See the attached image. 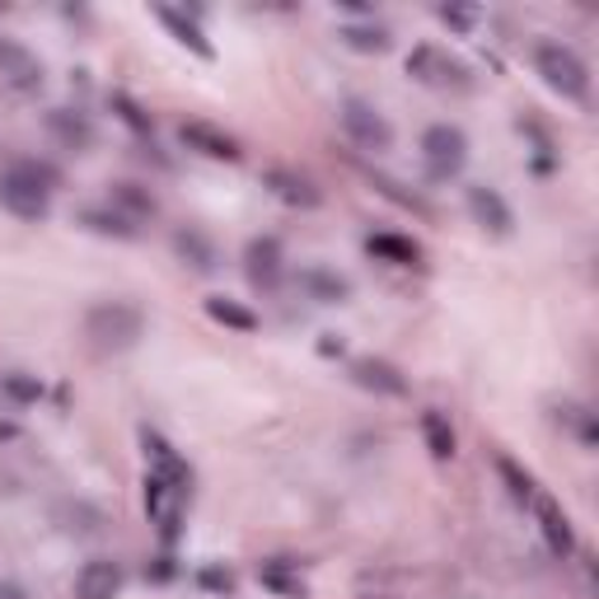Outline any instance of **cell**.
I'll use <instances>...</instances> for the list:
<instances>
[{
  "label": "cell",
  "mask_w": 599,
  "mask_h": 599,
  "mask_svg": "<svg viewBox=\"0 0 599 599\" xmlns=\"http://www.w3.org/2000/svg\"><path fill=\"white\" fill-rule=\"evenodd\" d=\"M469 211H473L478 226L492 230V234H510V226H516V216H510V207L492 188H469Z\"/></svg>",
  "instance_id": "cell-13"
},
{
  "label": "cell",
  "mask_w": 599,
  "mask_h": 599,
  "mask_svg": "<svg viewBox=\"0 0 599 599\" xmlns=\"http://www.w3.org/2000/svg\"><path fill=\"white\" fill-rule=\"evenodd\" d=\"M48 127L57 131V141H66V146H71V150H84V146L94 141V127L84 122L80 113H66V108H57V113L48 118Z\"/></svg>",
  "instance_id": "cell-21"
},
{
  "label": "cell",
  "mask_w": 599,
  "mask_h": 599,
  "mask_svg": "<svg viewBox=\"0 0 599 599\" xmlns=\"http://www.w3.org/2000/svg\"><path fill=\"white\" fill-rule=\"evenodd\" d=\"M122 590V567L118 562H84L76 576V595L80 599H118Z\"/></svg>",
  "instance_id": "cell-12"
},
{
  "label": "cell",
  "mask_w": 599,
  "mask_h": 599,
  "mask_svg": "<svg viewBox=\"0 0 599 599\" xmlns=\"http://www.w3.org/2000/svg\"><path fill=\"white\" fill-rule=\"evenodd\" d=\"M243 262H249V281L258 286V291H272V286L281 281V272H286L277 239H253L249 253H243Z\"/></svg>",
  "instance_id": "cell-11"
},
{
  "label": "cell",
  "mask_w": 599,
  "mask_h": 599,
  "mask_svg": "<svg viewBox=\"0 0 599 599\" xmlns=\"http://www.w3.org/2000/svg\"><path fill=\"white\" fill-rule=\"evenodd\" d=\"M207 315H211L216 323H226V328H239V332H253V328H258L253 309H243V305H234V300H226V296H211V300H207Z\"/></svg>",
  "instance_id": "cell-22"
},
{
  "label": "cell",
  "mask_w": 599,
  "mask_h": 599,
  "mask_svg": "<svg viewBox=\"0 0 599 599\" xmlns=\"http://www.w3.org/2000/svg\"><path fill=\"white\" fill-rule=\"evenodd\" d=\"M258 581L268 586L277 599H305V595H309V586H305L300 567H296V562H286V558L262 562V567H258Z\"/></svg>",
  "instance_id": "cell-14"
},
{
  "label": "cell",
  "mask_w": 599,
  "mask_h": 599,
  "mask_svg": "<svg viewBox=\"0 0 599 599\" xmlns=\"http://www.w3.org/2000/svg\"><path fill=\"white\" fill-rule=\"evenodd\" d=\"M113 108H118V113H122V122H127V127H137V131H150V118H146L141 108L131 103L127 94H113Z\"/></svg>",
  "instance_id": "cell-30"
},
{
  "label": "cell",
  "mask_w": 599,
  "mask_h": 599,
  "mask_svg": "<svg viewBox=\"0 0 599 599\" xmlns=\"http://www.w3.org/2000/svg\"><path fill=\"white\" fill-rule=\"evenodd\" d=\"M440 19H446L450 29H473L482 19V10L478 6H440Z\"/></svg>",
  "instance_id": "cell-29"
},
{
  "label": "cell",
  "mask_w": 599,
  "mask_h": 599,
  "mask_svg": "<svg viewBox=\"0 0 599 599\" xmlns=\"http://www.w3.org/2000/svg\"><path fill=\"white\" fill-rule=\"evenodd\" d=\"M179 141L188 146V150H197V154H207V160H239V141L234 137H226L220 127H211V122H183L179 127Z\"/></svg>",
  "instance_id": "cell-10"
},
{
  "label": "cell",
  "mask_w": 599,
  "mask_h": 599,
  "mask_svg": "<svg viewBox=\"0 0 599 599\" xmlns=\"http://www.w3.org/2000/svg\"><path fill=\"white\" fill-rule=\"evenodd\" d=\"M421 436H427V450L446 463V459H455V431H450V421L440 417L436 408L431 412H421Z\"/></svg>",
  "instance_id": "cell-20"
},
{
  "label": "cell",
  "mask_w": 599,
  "mask_h": 599,
  "mask_svg": "<svg viewBox=\"0 0 599 599\" xmlns=\"http://www.w3.org/2000/svg\"><path fill=\"white\" fill-rule=\"evenodd\" d=\"M497 473L506 478V487H510V497H516V501H529V497H535L539 492V487H535V478H529L525 469H520V463L516 459H497Z\"/></svg>",
  "instance_id": "cell-24"
},
{
  "label": "cell",
  "mask_w": 599,
  "mask_h": 599,
  "mask_svg": "<svg viewBox=\"0 0 599 599\" xmlns=\"http://www.w3.org/2000/svg\"><path fill=\"white\" fill-rule=\"evenodd\" d=\"M173 249H179L197 272H211V268H216V249H211V243L197 234V230H179V234H173Z\"/></svg>",
  "instance_id": "cell-23"
},
{
  "label": "cell",
  "mask_w": 599,
  "mask_h": 599,
  "mask_svg": "<svg viewBox=\"0 0 599 599\" xmlns=\"http://www.w3.org/2000/svg\"><path fill=\"white\" fill-rule=\"evenodd\" d=\"M188 487H192V478H173V473H160V469L146 473V516H150V525H160L164 539L179 535Z\"/></svg>",
  "instance_id": "cell-3"
},
{
  "label": "cell",
  "mask_w": 599,
  "mask_h": 599,
  "mask_svg": "<svg viewBox=\"0 0 599 599\" xmlns=\"http://www.w3.org/2000/svg\"><path fill=\"white\" fill-rule=\"evenodd\" d=\"M52 188H57V173L48 164H33V160H19L0 173V202H6L10 216L19 220H42L52 202Z\"/></svg>",
  "instance_id": "cell-1"
},
{
  "label": "cell",
  "mask_w": 599,
  "mask_h": 599,
  "mask_svg": "<svg viewBox=\"0 0 599 599\" xmlns=\"http://www.w3.org/2000/svg\"><path fill=\"white\" fill-rule=\"evenodd\" d=\"M535 61H539V76H543L562 99H586V94H590V71H586V61L576 57L571 48L543 42Z\"/></svg>",
  "instance_id": "cell-4"
},
{
  "label": "cell",
  "mask_w": 599,
  "mask_h": 599,
  "mask_svg": "<svg viewBox=\"0 0 599 599\" xmlns=\"http://www.w3.org/2000/svg\"><path fill=\"white\" fill-rule=\"evenodd\" d=\"M421 160H427V173L431 179H455V173L463 169V160H469V141H463L459 127H431L427 137H421Z\"/></svg>",
  "instance_id": "cell-5"
},
{
  "label": "cell",
  "mask_w": 599,
  "mask_h": 599,
  "mask_svg": "<svg viewBox=\"0 0 599 599\" xmlns=\"http://www.w3.org/2000/svg\"><path fill=\"white\" fill-rule=\"evenodd\" d=\"M529 501H535V516H539V529H543V539H548V552H552V558H567V552L576 548V535H571L567 510L552 501L548 492H535Z\"/></svg>",
  "instance_id": "cell-9"
},
{
  "label": "cell",
  "mask_w": 599,
  "mask_h": 599,
  "mask_svg": "<svg viewBox=\"0 0 599 599\" xmlns=\"http://www.w3.org/2000/svg\"><path fill=\"white\" fill-rule=\"evenodd\" d=\"M366 249L380 258V262H393V268H417V258H421V249L412 239H398V234H375Z\"/></svg>",
  "instance_id": "cell-18"
},
{
  "label": "cell",
  "mask_w": 599,
  "mask_h": 599,
  "mask_svg": "<svg viewBox=\"0 0 599 599\" xmlns=\"http://www.w3.org/2000/svg\"><path fill=\"white\" fill-rule=\"evenodd\" d=\"M300 286H305V291H315L319 300H342L347 296V281L342 277H328V272H300Z\"/></svg>",
  "instance_id": "cell-26"
},
{
  "label": "cell",
  "mask_w": 599,
  "mask_h": 599,
  "mask_svg": "<svg viewBox=\"0 0 599 599\" xmlns=\"http://www.w3.org/2000/svg\"><path fill=\"white\" fill-rule=\"evenodd\" d=\"M342 38H347L357 52H385V48H389V38H385L380 29H342Z\"/></svg>",
  "instance_id": "cell-28"
},
{
  "label": "cell",
  "mask_w": 599,
  "mask_h": 599,
  "mask_svg": "<svg viewBox=\"0 0 599 599\" xmlns=\"http://www.w3.org/2000/svg\"><path fill=\"white\" fill-rule=\"evenodd\" d=\"M351 380H357L361 389H375V393H408V380L398 375L389 361H357L351 366Z\"/></svg>",
  "instance_id": "cell-16"
},
{
  "label": "cell",
  "mask_w": 599,
  "mask_h": 599,
  "mask_svg": "<svg viewBox=\"0 0 599 599\" xmlns=\"http://www.w3.org/2000/svg\"><path fill=\"white\" fill-rule=\"evenodd\" d=\"M0 599H24V595H19V590H10V586H0Z\"/></svg>",
  "instance_id": "cell-31"
},
{
  "label": "cell",
  "mask_w": 599,
  "mask_h": 599,
  "mask_svg": "<svg viewBox=\"0 0 599 599\" xmlns=\"http://www.w3.org/2000/svg\"><path fill=\"white\" fill-rule=\"evenodd\" d=\"M6 393L14 398V403H38L42 385L33 380V375H6Z\"/></svg>",
  "instance_id": "cell-27"
},
{
  "label": "cell",
  "mask_w": 599,
  "mask_h": 599,
  "mask_svg": "<svg viewBox=\"0 0 599 599\" xmlns=\"http://www.w3.org/2000/svg\"><path fill=\"white\" fill-rule=\"evenodd\" d=\"M408 71L421 84H431V90H463V84H469V71H463V66L450 52H440V48H417L408 57Z\"/></svg>",
  "instance_id": "cell-7"
},
{
  "label": "cell",
  "mask_w": 599,
  "mask_h": 599,
  "mask_svg": "<svg viewBox=\"0 0 599 599\" xmlns=\"http://www.w3.org/2000/svg\"><path fill=\"white\" fill-rule=\"evenodd\" d=\"M108 202H113L118 216H127L131 226H141L146 216H154V197L141 192L137 183H113V192H108Z\"/></svg>",
  "instance_id": "cell-17"
},
{
  "label": "cell",
  "mask_w": 599,
  "mask_h": 599,
  "mask_svg": "<svg viewBox=\"0 0 599 599\" xmlns=\"http://www.w3.org/2000/svg\"><path fill=\"white\" fill-rule=\"evenodd\" d=\"M342 127H347V137L357 141L361 150L380 154V150L393 146V127H389L380 113H375L370 103H361V99H347V103H342Z\"/></svg>",
  "instance_id": "cell-6"
},
{
  "label": "cell",
  "mask_w": 599,
  "mask_h": 599,
  "mask_svg": "<svg viewBox=\"0 0 599 599\" xmlns=\"http://www.w3.org/2000/svg\"><path fill=\"white\" fill-rule=\"evenodd\" d=\"M154 14H160V24H164L173 38H179L183 48H192V52L202 57V61H211V57H216V48L207 42V33L197 29V24H192V19H188L183 10H173V6H154Z\"/></svg>",
  "instance_id": "cell-15"
},
{
  "label": "cell",
  "mask_w": 599,
  "mask_h": 599,
  "mask_svg": "<svg viewBox=\"0 0 599 599\" xmlns=\"http://www.w3.org/2000/svg\"><path fill=\"white\" fill-rule=\"evenodd\" d=\"M141 328H146L141 309L127 305V300H103V305L90 309V319H84V332H90L94 347H103V351H127V347H137Z\"/></svg>",
  "instance_id": "cell-2"
},
{
  "label": "cell",
  "mask_w": 599,
  "mask_h": 599,
  "mask_svg": "<svg viewBox=\"0 0 599 599\" xmlns=\"http://www.w3.org/2000/svg\"><path fill=\"white\" fill-rule=\"evenodd\" d=\"M84 226L99 230V234H118V239H137V226L118 211H84Z\"/></svg>",
  "instance_id": "cell-25"
},
{
  "label": "cell",
  "mask_w": 599,
  "mask_h": 599,
  "mask_svg": "<svg viewBox=\"0 0 599 599\" xmlns=\"http://www.w3.org/2000/svg\"><path fill=\"white\" fill-rule=\"evenodd\" d=\"M268 183H272V192L281 197V202H291V207H319V192H315V183L296 179V173L272 169V173H268Z\"/></svg>",
  "instance_id": "cell-19"
},
{
  "label": "cell",
  "mask_w": 599,
  "mask_h": 599,
  "mask_svg": "<svg viewBox=\"0 0 599 599\" xmlns=\"http://www.w3.org/2000/svg\"><path fill=\"white\" fill-rule=\"evenodd\" d=\"M0 84L14 94H38L42 90V66L33 52H24L19 42L0 38Z\"/></svg>",
  "instance_id": "cell-8"
}]
</instances>
